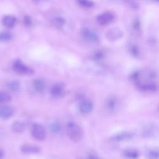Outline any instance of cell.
<instances>
[{"mask_svg": "<svg viewBox=\"0 0 159 159\" xmlns=\"http://www.w3.org/2000/svg\"><path fill=\"white\" fill-rule=\"evenodd\" d=\"M67 132L69 137L74 142H79L83 136L82 129L75 122H69L67 126Z\"/></svg>", "mask_w": 159, "mask_h": 159, "instance_id": "6da1fadb", "label": "cell"}, {"mask_svg": "<svg viewBox=\"0 0 159 159\" xmlns=\"http://www.w3.org/2000/svg\"><path fill=\"white\" fill-rule=\"evenodd\" d=\"M13 68L14 70L19 74L31 75L33 74V70L30 68V67H29L25 64H24L22 62L19 60H17L14 62Z\"/></svg>", "mask_w": 159, "mask_h": 159, "instance_id": "7a4b0ae2", "label": "cell"}, {"mask_svg": "<svg viewBox=\"0 0 159 159\" xmlns=\"http://www.w3.org/2000/svg\"><path fill=\"white\" fill-rule=\"evenodd\" d=\"M32 136L37 140H44L46 136V131L41 124H34L31 128Z\"/></svg>", "mask_w": 159, "mask_h": 159, "instance_id": "3957f363", "label": "cell"}, {"mask_svg": "<svg viewBox=\"0 0 159 159\" xmlns=\"http://www.w3.org/2000/svg\"><path fill=\"white\" fill-rule=\"evenodd\" d=\"M114 19L113 14L110 12L101 14L97 17V21L101 25H106L111 22Z\"/></svg>", "mask_w": 159, "mask_h": 159, "instance_id": "277c9868", "label": "cell"}, {"mask_svg": "<svg viewBox=\"0 0 159 159\" xmlns=\"http://www.w3.org/2000/svg\"><path fill=\"white\" fill-rule=\"evenodd\" d=\"M81 34H82L84 39L88 42H96L98 41V35L94 31L89 29H83L82 32H81Z\"/></svg>", "mask_w": 159, "mask_h": 159, "instance_id": "5b68a950", "label": "cell"}, {"mask_svg": "<svg viewBox=\"0 0 159 159\" xmlns=\"http://www.w3.org/2000/svg\"><path fill=\"white\" fill-rule=\"evenodd\" d=\"M17 22L16 18L12 15L4 16L2 19L3 25L8 29L13 28L16 26Z\"/></svg>", "mask_w": 159, "mask_h": 159, "instance_id": "8992f818", "label": "cell"}, {"mask_svg": "<svg viewBox=\"0 0 159 159\" xmlns=\"http://www.w3.org/2000/svg\"><path fill=\"white\" fill-rule=\"evenodd\" d=\"M14 113L12 108L8 106H0V118L1 119H8L11 118Z\"/></svg>", "mask_w": 159, "mask_h": 159, "instance_id": "52a82bcc", "label": "cell"}, {"mask_svg": "<svg viewBox=\"0 0 159 159\" xmlns=\"http://www.w3.org/2000/svg\"><path fill=\"white\" fill-rule=\"evenodd\" d=\"M93 108V106L92 103L87 100L83 101V102H82L80 104L79 106V109L80 111V112L84 114L91 113L92 111Z\"/></svg>", "mask_w": 159, "mask_h": 159, "instance_id": "ba28073f", "label": "cell"}, {"mask_svg": "<svg viewBox=\"0 0 159 159\" xmlns=\"http://www.w3.org/2000/svg\"><path fill=\"white\" fill-rule=\"evenodd\" d=\"M21 151L24 153H37L40 152L41 148L31 144H25L21 146Z\"/></svg>", "mask_w": 159, "mask_h": 159, "instance_id": "9c48e42d", "label": "cell"}, {"mask_svg": "<svg viewBox=\"0 0 159 159\" xmlns=\"http://www.w3.org/2000/svg\"><path fill=\"white\" fill-rule=\"evenodd\" d=\"M123 36V32L119 29H113L109 30L107 33V37L111 41H114L118 39Z\"/></svg>", "mask_w": 159, "mask_h": 159, "instance_id": "30bf717a", "label": "cell"}, {"mask_svg": "<svg viewBox=\"0 0 159 159\" xmlns=\"http://www.w3.org/2000/svg\"><path fill=\"white\" fill-rule=\"evenodd\" d=\"M133 137V134L130 132H122L113 136L112 140L114 141H122L129 140Z\"/></svg>", "mask_w": 159, "mask_h": 159, "instance_id": "8fae6325", "label": "cell"}, {"mask_svg": "<svg viewBox=\"0 0 159 159\" xmlns=\"http://www.w3.org/2000/svg\"><path fill=\"white\" fill-rule=\"evenodd\" d=\"M64 85L62 83H57L52 86L50 92L55 97H59L64 93Z\"/></svg>", "mask_w": 159, "mask_h": 159, "instance_id": "7c38bea8", "label": "cell"}, {"mask_svg": "<svg viewBox=\"0 0 159 159\" xmlns=\"http://www.w3.org/2000/svg\"><path fill=\"white\" fill-rule=\"evenodd\" d=\"M11 129L14 132L21 133L25 130L26 125L21 121H16L13 124Z\"/></svg>", "mask_w": 159, "mask_h": 159, "instance_id": "4fadbf2b", "label": "cell"}, {"mask_svg": "<svg viewBox=\"0 0 159 159\" xmlns=\"http://www.w3.org/2000/svg\"><path fill=\"white\" fill-rule=\"evenodd\" d=\"M34 86L38 92H42L45 89V84L41 79H37L34 81Z\"/></svg>", "mask_w": 159, "mask_h": 159, "instance_id": "5bb4252c", "label": "cell"}, {"mask_svg": "<svg viewBox=\"0 0 159 159\" xmlns=\"http://www.w3.org/2000/svg\"><path fill=\"white\" fill-rule=\"evenodd\" d=\"M13 35L10 32L4 31L0 32V41L8 42L12 39Z\"/></svg>", "mask_w": 159, "mask_h": 159, "instance_id": "9a60e30c", "label": "cell"}, {"mask_svg": "<svg viewBox=\"0 0 159 159\" xmlns=\"http://www.w3.org/2000/svg\"><path fill=\"white\" fill-rule=\"evenodd\" d=\"M124 155L126 157L131 159H136L139 157V153L137 151L133 149H128L124 152Z\"/></svg>", "mask_w": 159, "mask_h": 159, "instance_id": "2e32d148", "label": "cell"}, {"mask_svg": "<svg viewBox=\"0 0 159 159\" xmlns=\"http://www.w3.org/2000/svg\"><path fill=\"white\" fill-rule=\"evenodd\" d=\"M8 86L11 91L16 92L20 89L21 85L18 81H12L8 84Z\"/></svg>", "mask_w": 159, "mask_h": 159, "instance_id": "e0dca14e", "label": "cell"}, {"mask_svg": "<svg viewBox=\"0 0 159 159\" xmlns=\"http://www.w3.org/2000/svg\"><path fill=\"white\" fill-rule=\"evenodd\" d=\"M11 99V96L8 93L4 92V91H0V103L9 102H10Z\"/></svg>", "mask_w": 159, "mask_h": 159, "instance_id": "ac0fdd59", "label": "cell"}, {"mask_svg": "<svg viewBox=\"0 0 159 159\" xmlns=\"http://www.w3.org/2000/svg\"><path fill=\"white\" fill-rule=\"evenodd\" d=\"M49 128L51 131L54 133H59L61 131V126L59 123L54 122L50 124Z\"/></svg>", "mask_w": 159, "mask_h": 159, "instance_id": "d6986e66", "label": "cell"}, {"mask_svg": "<svg viewBox=\"0 0 159 159\" xmlns=\"http://www.w3.org/2000/svg\"><path fill=\"white\" fill-rule=\"evenodd\" d=\"M77 1L80 5L85 8H91L94 5L93 2L90 0H77Z\"/></svg>", "mask_w": 159, "mask_h": 159, "instance_id": "ffe728a7", "label": "cell"}, {"mask_svg": "<svg viewBox=\"0 0 159 159\" xmlns=\"http://www.w3.org/2000/svg\"><path fill=\"white\" fill-rule=\"evenodd\" d=\"M107 107L108 109L110 110H113L116 106V100L114 98H110L108 101H107Z\"/></svg>", "mask_w": 159, "mask_h": 159, "instance_id": "44dd1931", "label": "cell"}, {"mask_svg": "<svg viewBox=\"0 0 159 159\" xmlns=\"http://www.w3.org/2000/svg\"><path fill=\"white\" fill-rule=\"evenodd\" d=\"M126 3L131 8L136 9L139 7L138 0H126Z\"/></svg>", "mask_w": 159, "mask_h": 159, "instance_id": "7402d4cb", "label": "cell"}, {"mask_svg": "<svg viewBox=\"0 0 159 159\" xmlns=\"http://www.w3.org/2000/svg\"><path fill=\"white\" fill-rule=\"evenodd\" d=\"M148 157L151 159H158V151L157 150H152L148 152Z\"/></svg>", "mask_w": 159, "mask_h": 159, "instance_id": "603a6c76", "label": "cell"}, {"mask_svg": "<svg viewBox=\"0 0 159 159\" xmlns=\"http://www.w3.org/2000/svg\"><path fill=\"white\" fill-rule=\"evenodd\" d=\"M55 24L58 26H62L65 24V20L61 17H58L55 19Z\"/></svg>", "mask_w": 159, "mask_h": 159, "instance_id": "cb8c5ba5", "label": "cell"}, {"mask_svg": "<svg viewBox=\"0 0 159 159\" xmlns=\"http://www.w3.org/2000/svg\"><path fill=\"white\" fill-rule=\"evenodd\" d=\"M24 24H25V25L27 27L31 26L32 24V19L31 17L28 16H25V18H24Z\"/></svg>", "mask_w": 159, "mask_h": 159, "instance_id": "d4e9b609", "label": "cell"}, {"mask_svg": "<svg viewBox=\"0 0 159 159\" xmlns=\"http://www.w3.org/2000/svg\"><path fill=\"white\" fill-rule=\"evenodd\" d=\"M93 57L95 59H100L101 58H102L103 57V54L101 52H97L95 53V54L94 55Z\"/></svg>", "mask_w": 159, "mask_h": 159, "instance_id": "484cf974", "label": "cell"}, {"mask_svg": "<svg viewBox=\"0 0 159 159\" xmlns=\"http://www.w3.org/2000/svg\"><path fill=\"white\" fill-rule=\"evenodd\" d=\"M132 52L134 55H137L138 54V50L137 49V48L136 47H133L132 49Z\"/></svg>", "mask_w": 159, "mask_h": 159, "instance_id": "4316f807", "label": "cell"}, {"mask_svg": "<svg viewBox=\"0 0 159 159\" xmlns=\"http://www.w3.org/2000/svg\"><path fill=\"white\" fill-rule=\"evenodd\" d=\"M4 156V152L3 150L0 149V159H2Z\"/></svg>", "mask_w": 159, "mask_h": 159, "instance_id": "83f0119b", "label": "cell"}, {"mask_svg": "<svg viewBox=\"0 0 159 159\" xmlns=\"http://www.w3.org/2000/svg\"><path fill=\"white\" fill-rule=\"evenodd\" d=\"M89 159H98V158H96V157H93V156H91L89 157Z\"/></svg>", "mask_w": 159, "mask_h": 159, "instance_id": "f1b7e54d", "label": "cell"}]
</instances>
